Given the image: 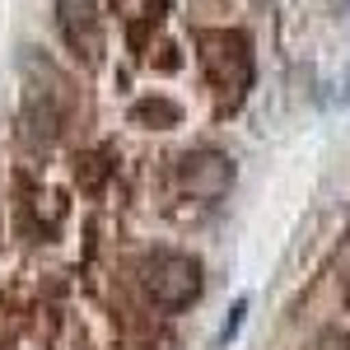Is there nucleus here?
Instances as JSON below:
<instances>
[{"label":"nucleus","mask_w":350,"mask_h":350,"mask_svg":"<svg viewBox=\"0 0 350 350\" xmlns=\"http://www.w3.org/2000/svg\"><path fill=\"white\" fill-rule=\"evenodd\" d=\"M145 295L163 313H183L201 295V267L187 252H159L145 262Z\"/></svg>","instance_id":"obj_1"},{"label":"nucleus","mask_w":350,"mask_h":350,"mask_svg":"<svg viewBox=\"0 0 350 350\" xmlns=\"http://www.w3.org/2000/svg\"><path fill=\"white\" fill-rule=\"evenodd\" d=\"M201 66L215 89L224 94H243L252 84V52H247V38L243 33H201Z\"/></svg>","instance_id":"obj_2"},{"label":"nucleus","mask_w":350,"mask_h":350,"mask_svg":"<svg viewBox=\"0 0 350 350\" xmlns=\"http://www.w3.org/2000/svg\"><path fill=\"white\" fill-rule=\"evenodd\" d=\"M178 183L196 201H219L234 187V159L219 154V150H191L187 159L178 163Z\"/></svg>","instance_id":"obj_3"},{"label":"nucleus","mask_w":350,"mask_h":350,"mask_svg":"<svg viewBox=\"0 0 350 350\" xmlns=\"http://www.w3.org/2000/svg\"><path fill=\"white\" fill-rule=\"evenodd\" d=\"M56 19H61V33L75 52H84L89 61L98 56L103 28H98V5L94 0H56Z\"/></svg>","instance_id":"obj_4"},{"label":"nucleus","mask_w":350,"mask_h":350,"mask_svg":"<svg viewBox=\"0 0 350 350\" xmlns=\"http://www.w3.org/2000/svg\"><path fill=\"white\" fill-rule=\"evenodd\" d=\"M243 313H247V299H239L234 308H229V318L219 323V332H215V346H229L234 336H239V327H243Z\"/></svg>","instance_id":"obj_5"},{"label":"nucleus","mask_w":350,"mask_h":350,"mask_svg":"<svg viewBox=\"0 0 350 350\" xmlns=\"http://www.w3.org/2000/svg\"><path fill=\"white\" fill-rule=\"evenodd\" d=\"M308 350H350V341H346V332H318Z\"/></svg>","instance_id":"obj_6"}]
</instances>
